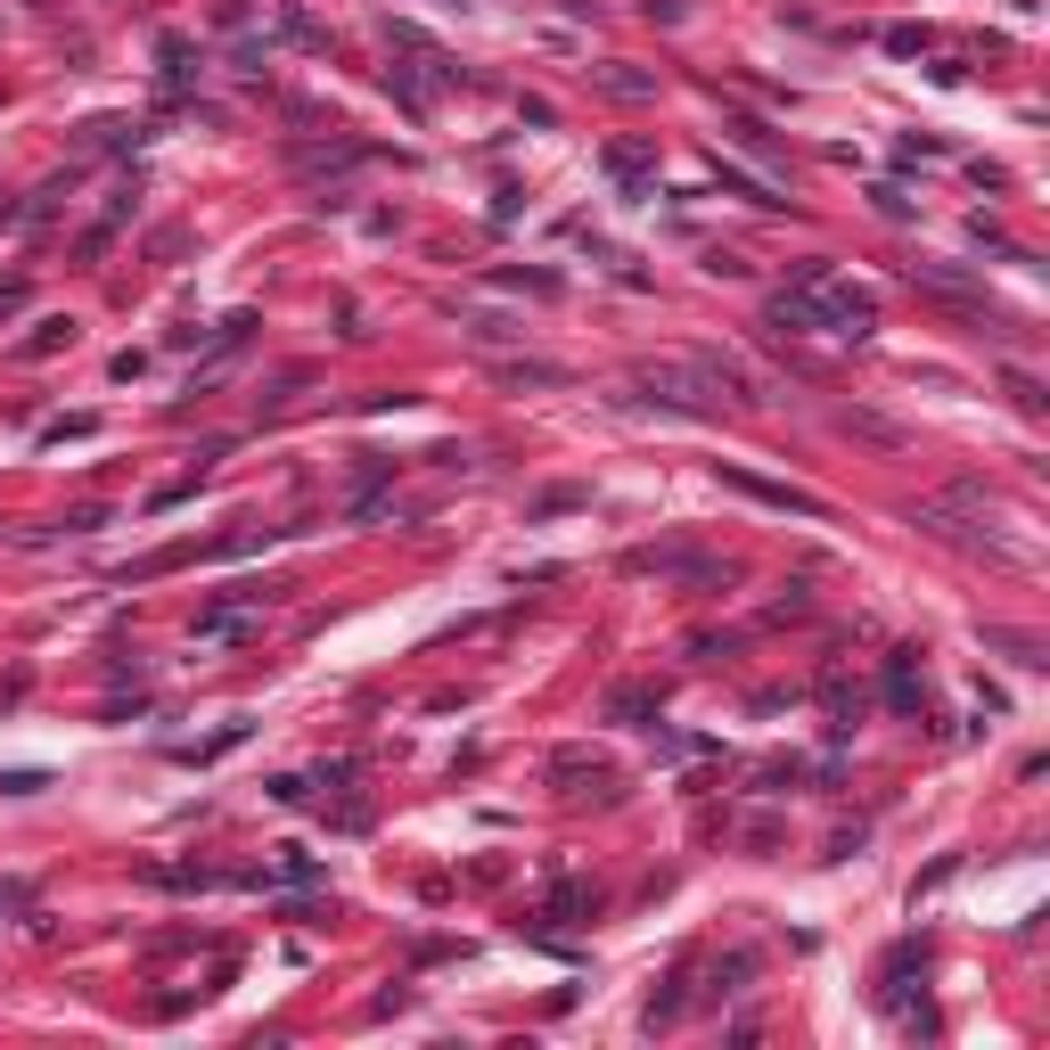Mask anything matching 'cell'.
<instances>
[{"instance_id":"cell-1","label":"cell","mask_w":1050,"mask_h":1050,"mask_svg":"<svg viewBox=\"0 0 1050 1050\" xmlns=\"http://www.w3.org/2000/svg\"><path fill=\"white\" fill-rule=\"evenodd\" d=\"M394 50H410V58H419V66H427V83H435V91H452V83H460V66H452V58H443L435 41H419V34H410V25H394ZM387 83H394V91H403V107H410V115H427V91H419V83H410V66H394Z\"/></svg>"},{"instance_id":"cell-4","label":"cell","mask_w":1050,"mask_h":1050,"mask_svg":"<svg viewBox=\"0 0 1050 1050\" xmlns=\"http://www.w3.org/2000/svg\"><path fill=\"white\" fill-rule=\"evenodd\" d=\"M886 698L903 706V714H911V706H920V698H927V690H920V682H911V648H895V665H886Z\"/></svg>"},{"instance_id":"cell-2","label":"cell","mask_w":1050,"mask_h":1050,"mask_svg":"<svg viewBox=\"0 0 1050 1050\" xmlns=\"http://www.w3.org/2000/svg\"><path fill=\"white\" fill-rule=\"evenodd\" d=\"M608 173L632 189V198H648V173H657V148H641V140H624V148H608Z\"/></svg>"},{"instance_id":"cell-3","label":"cell","mask_w":1050,"mask_h":1050,"mask_svg":"<svg viewBox=\"0 0 1050 1050\" xmlns=\"http://www.w3.org/2000/svg\"><path fill=\"white\" fill-rule=\"evenodd\" d=\"M722 484H738V493H756V501H772V509H805V517H821V501H812V493H788V484H763V477H738V468H731V477H722Z\"/></svg>"},{"instance_id":"cell-5","label":"cell","mask_w":1050,"mask_h":1050,"mask_svg":"<svg viewBox=\"0 0 1050 1050\" xmlns=\"http://www.w3.org/2000/svg\"><path fill=\"white\" fill-rule=\"evenodd\" d=\"M66 337H74V329H66V320H41V329H34V337H25V345H17V353H50V345H66Z\"/></svg>"}]
</instances>
